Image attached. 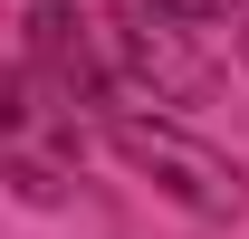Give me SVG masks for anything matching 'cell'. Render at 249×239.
<instances>
[{"label":"cell","mask_w":249,"mask_h":239,"mask_svg":"<svg viewBox=\"0 0 249 239\" xmlns=\"http://www.w3.org/2000/svg\"><path fill=\"white\" fill-rule=\"evenodd\" d=\"M106 153H115L124 172H144L173 210H192V220H240L249 210V182L230 153H211L201 134H182L173 115H115L106 124Z\"/></svg>","instance_id":"cell-1"},{"label":"cell","mask_w":249,"mask_h":239,"mask_svg":"<svg viewBox=\"0 0 249 239\" xmlns=\"http://www.w3.org/2000/svg\"><path fill=\"white\" fill-rule=\"evenodd\" d=\"M96 58H106V86H115V115H144V105H201L211 96V67L182 48L173 19H134V10H106L87 19Z\"/></svg>","instance_id":"cell-2"},{"label":"cell","mask_w":249,"mask_h":239,"mask_svg":"<svg viewBox=\"0 0 249 239\" xmlns=\"http://www.w3.org/2000/svg\"><path fill=\"white\" fill-rule=\"evenodd\" d=\"M10 191H19V201H29V210H58V201H67V182L48 172V163H38L29 144H10Z\"/></svg>","instance_id":"cell-3"},{"label":"cell","mask_w":249,"mask_h":239,"mask_svg":"<svg viewBox=\"0 0 249 239\" xmlns=\"http://www.w3.org/2000/svg\"><path fill=\"white\" fill-rule=\"evenodd\" d=\"M154 19H173V29H211V19H240V0H154Z\"/></svg>","instance_id":"cell-4"},{"label":"cell","mask_w":249,"mask_h":239,"mask_svg":"<svg viewBox=\"0 0 249 239\" xmlns=\"http://www.w3.org/2000/svg\"><path fill=\"white\" fill-rule=\"evenodd\" d=\"M240 48H249V29H240Z\"/></svg>","instance_id":"cell-5"}]
</instances>
